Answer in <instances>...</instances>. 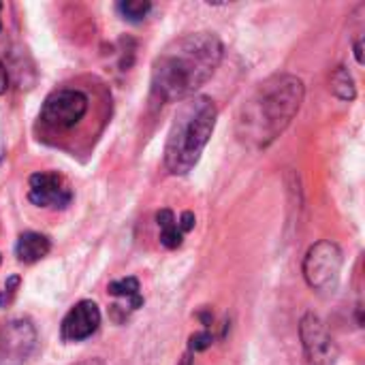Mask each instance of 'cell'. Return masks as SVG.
I'll return each instance as SVG.
<instances>
[{"label": "cell", "mask_w": 365, "mask_h": 365, "mask_svg": "<svg viewBox=\"0 0 365 365\" xmlns=\"http://www.w3.org/2000/svg\"><path fill=\"white\" fill-rule=\"evenodd\" d=\"M225 56L214 32H190L173 38L152 64V90L163 101H186L205 86Z\"/></svg>", "instance_id": "cell-1"}, {"label": "cell", "mask_w": 365, "mask_h": 365, "mask_svg": "<svg viewBox=\"0 0 365 365\" xmlns=\"http://www.w3.org/2000/svg\"><path fill=\"white\" fill-rule=\"evenodd\" d=\"M304 94V81L289 73L274 75L259 83L240 109V141L255 150H263L274 143L297 115Z\"/></svg>", "instance_id": "cell-2"}, {"label": "cell", "mask_w": 365, "mask_h": 365, "mask_svg": "<svg viewBox=\"0 0 365 365\" xmlns=\"http://www.w3.org/2000/svg\"><path fill=\"white\" fill-rule=\"evenodd\" d=\"M216 120L218 109L210 96L195 94L178 107L165 143V167L171 175H186L197 167Z\"/></svg>", "instance_id": "cell-3"}, {"label": "cell", "mask_w": 365, "mask_h": 365, "mask_svg": "<svg viewBox=\"0 0 365 365\" xmlns=\"http://www.w3.org/2000/svg\"><path fill=\"white\" fill-rule=\"evenodd\" d=\"M342 263L344 257L336 242H317L304 259V278L308 287L317 293H334L340 282Z\"/></svg>", "instance_id": "cell-4"}, {"label": "cell", "mask_w": 365, "mask_h": 365, "mask_svg": "<svg viewBox=\"0 0 365 365\" xmlns=\"http://www.w3.org/2000/svg\"><path fill=\"white\" fill-rule=\"evenodd\" d=\"M88 111V96L73 88H62L51 92L41 109V120L49 128L64 130L73 128Z\"/></svg>", "instance_id": "cell-5"}, {"label": "cell", "mask_w": 365, "mask_h": 365, "mask_svg": "<svg viewBox=\"0 0 365 365\" xmlns=\"http://www.w3.org/2000/svg\"><path fill=\"white\" fill-rule=\"evenodd\" d=\"M36 349V331L30 321L13 319L0 325V365H21Z\"/></svg>", "instance_id": "cell-6"}, {"label": "cell", "mask_w": 365, "mask_h": 365, "mask_svg": "<svg viewBox=\"0 0 365 365\" xmlns=\"http://www.w3.org/2000/svg\"><path fill=\"white\" fill-rule=\"evenodd\" d=\"M299 336H302V344H304V351H306L310 364L336 365L338 355H340L338 344H336V340L331 338V334L327 331L325 323H323L314 312H308V314L302 319Z\"/></svg>", "instance_id": "cell-7"}, {"label": "cell", "mask_w": 365, "mask_h": 365, "mask_svg": "<svg viewBox=\"0 0 365 365\" xmlns=\"http://www.w3.org/2000/svg\"><path fill=\"white\" fill-rule=\"evenodd\" d=\"M28 199L36 207L64 210L73 201V190L66 180L56 171H38L28 180Z\"/></svg>", "instance_id": "cell-8"}, {"label": "cell", "mask_w": 365, "mask_h": 365, "mask_svg": "<svg viewBox=\"0 0 365 365\" xmlns=\"http://www.w3.org/2000/svg\"><path fill=\"white\" fill-rule=\"evenodd\" d=\"M101 325V310L94 302L83 299L75 304L62 321V340L81 342L90 338Z\"/></svg>", "instance_id": "cell-9"}, {"label": "cell", "mask_w": 365, "mask_h": 365, "mask_svg": "<svg viewBox=\"0 0 365 365\" xmlns=\"http://www.w3.org/2000/svg\"><path fill=\"white\" fill-rule=\"evenodd\" d=\"M51 250V242L47 235L43 233H34V231H26L17 237L15 244V255L21 263L32 265L36 261H41L43 257H47Z\"/></svg>", "instance_id": "cell-10"}, {"label": "cell", "mask_w": 365, "mask_h": 365, "mask_svg": "<svg viewBox=\"0 0 365 365\" xmlns=\"http://www.w3.org/2000/svg\"><path fill=\"white\" fill-rule=\"evenodd\" d=\"M156 225H158V240L165 248L175 250L184 242V231L180 227V220L175 218L173 210L165 207L156 212Z\"/></svg>", "instance_id": "cell-11"}, {"label": "cell", "mask_w": 365, "mask_h": 365, "mask_svg": "<svg viewBox=\"0 0 365 365\" xmlns=\"http://www.w3.org/2000/svg\"><path fill=\"white\" fill-rule=\"evenodd\" d=\"M107 293L113 295V297L124 299L128 304V310H139L143 306L141 287H139V280L135 276H126V278H120V280L109 282Z\"/></svg>", "instance_id": "cell-12"}, {"label": "cell", "mask_w": 365, "mask_h": 365, "mask_svg": "<svg viewBox=\"0 0 365 365\" xmlns=\"http://www.w3.org/2000/svg\"><path fill=\"white\" fill-rule=\"evenodd\" d=\"M329 90L340 101H353L357 96V86L346 66H338L329 77Z\"/></svg>", "instance_id": "cell-13"}, {"label": "cell", "mask_w": 365, "mask_h": 365, "mask_svg": "<svg viewBox=\"0 0 365 365\" xmlns=\"http://www.w3.org/2000/svg\"><path fill=\"white\" fill-rule=\"evenodd\" d=\"M118 11L128 21H141L152 11V2L150 0H122L118 2Z\"/></svg>", "instance_id": "cell-14"}, {"label": "cell", "mask_w": 365, "mask_h": 365, "mask_svg": "<svg viewBox=\"0 0 365 365\" xmlns=\"http://www.w3.org/2000/svg\"><path fill=\"white\" fill-rule=\"evenodd\" d=\"M212 344H214V336H212L207 329H203V331H197V334L190 336L188 349H190V353H203V351H207Z\"/></svg>", "instance_id": "cell-15"}, {"label": "cell", "mask_w": 365, "mask_h": 365, "mask_svg": "<svg viewBox=\"0 0 365 365\" xmlns=\"http://www.w3.org/2000/svg\"><path fill=\"white\" fill-rule=\"evenodd\" d=\"M19 276H11V278H6V282L0 287V308H6L11 302H13V297H15V293H17V289H19Z\"/></svg>", "instance_id": "cell-16"}, {"label": "cell", "mask_w": 365, "mask_h": 365, "mask_svg": "<svg viewBox=\"0 0 365 365\" xmlns=\"http://www.w3.org/2000/svg\"><path fill=\"white\" fill-rule=\"evenodd\" d=\"M180 227H182L184 233H188V231L195 227V214H192V212H184V214L180 216Z\"/></svg>", "instance_id": "cell-17"}, {"label": "cell", "mask_w": 365, "mask_h": 365, "mask_svg": "<svg viewBox=\"0 0 365 365\" xmlns=\"http://www.w3.org/2000/svg\"><path fill=\"white\" fill-rule=\"evenodd\" d=\"M6 86H9V77H6V68H4V64L0 60V94L6 90Z\"/></svg>", "instance_id": "cell-18"}, {"label": "cell", "mask_w": 365, "mask_h": 365, "mask_svg": "<svg viewBox=\"0 0 365 365\" xmlns=\"http://www.w3.org/2000/svg\"><path fill=\"white\" fill-rule=\"evenodd\" d=\"M355 56H357V62L364 64V51H361V41L355 43Z\"/></svg>", "instance_id": "cell-19"}, {"label": "cell", "mask_w": 365, "mask_h": 365, "mask_svg": "<svg viewBox=\"0 0 365 365\" xmlns=\"http://www.w3.org/2000/svg\"><path fill=\"white\" fill-rule=\"evenodd\" d=\"M0 11H2V2H0ZM0 30H2V21H0Z\"/></svg>", "instance_id": "cell-20"}, {"label": "cell", "mask_w": 365, "mask_h": 365, "mask_svg": "<svg viewBox=\"0 0 365 365\" xmlns=\"http://www.w3.org/2000/svg\"><path fill=\"white\" fill-rule=\"evenodd\" d=\"M0 263H2V257H0Z\"/></svg>", "instance_id": "cell-21"}]
</instances>
